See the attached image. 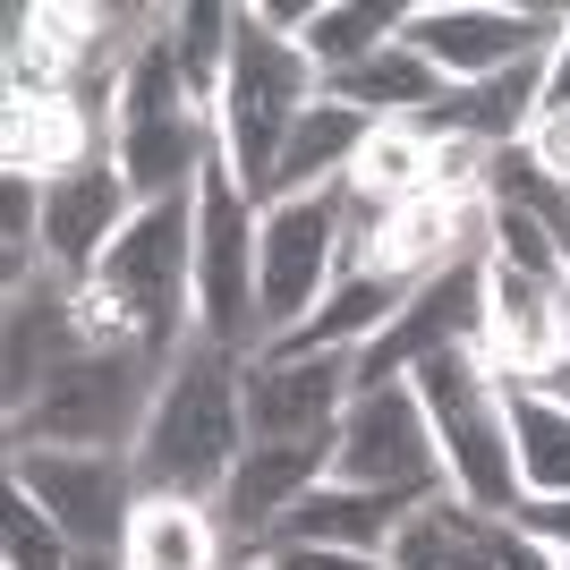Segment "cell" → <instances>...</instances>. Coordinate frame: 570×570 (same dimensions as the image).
<instances>
[{
    "label": "cell",
    "mask_w": 570,
    "mask_h": 570,
    "mask_svg": "<svg viewBox=\"0 0 570 570\" xmlns=\"http://www.w3.org/2000/svg\"><path fill=\"white\" fill-rule=\"evenodd\" d=\"M238 383H247V357L214 350L196 333L188 350L163 366V392H154V417L137 434V485L145 494H179V502H214L230 485L238 452H247V409H238Z\"/></svg>",
    "instance_id": "obj_1"
},
{
    "label": "cell",
    "mask_w": 570,
    "mask_h": 570,
    "mask_svg": "<svg viewBox=\"0 0 570 570\" xmlns=\"http://www.w3.org/2000/svg\"><path fill=\"white\" fill-rule=\"evenodd\" d=\"M417 401L434 417V443H443V476H452V502H469L476 520H511L520 511V452H511V392L485 366V350L452 341L409 366Z\"/></svg>",
    "instance_id": "obj_2"
},
{
    "label": "cell",
    "mask_w": 570,
    "mask_h": 570,
    "mask_svg": "<svg viewBox=\"0 0 570 570\" xmlns=\"http://www.w3.org/2000/svg\"><path fill=\"white\" fill-rule=\"evenodd\" d=\"M315 95H324V77H315V60L289 35H273V26L256 18V9H238V35H230V77H222L214 95V145L222 163L238 170V188L264 205V188H273V163H282L289 128L315 111Z\"/></svg>",
    "instance_id": "obj_3"
},
{
    "label": "cell",
    "mask_w": 570,
    "mask_h": 570,
    "mask_svg": "<svg viewBox=\"0 0 570 570\" xmlns=\"http://www.w3.org/2000/svg\"><path fill=\"white\" fill-rule=\"evenodd\" d=\"M163 366L170 357L154 350H86L69 357L60 375L43 383V401L9 417V452L18 443H51V452H137L145 417H154V392H163Z\"/></svg>",
    "instance_id": "obj_4"
},
{
    "label": "cell",
    "mask_w": 570,
    "mask_h": 570,
    "mask_svg": "<svg viewBox=\"0 0 570 570\" xmlns=\"http://www.w3.org/2000/svg\"><path fill=\"white\" fill-rule=\"evenodd\" d=\"M196 333L230 357H256L264 350V324H256V196L238 188V170L205 163L196 179Z\"/></svg>",
    "instance_id": "obj_5"
},
{
    "label": "cell",
    "mask_w": 570,
    "mask_h": 570,
    "mask_svg": "<svg viewBox=\"0 0 570 570\" xmlns=\"http://www.w3.org/2000/svg\"><path fill=\"white\" fill-rule=\"evenodd\" d=\"M333 282H341V188L264 205L256 214V324H264V350L298 333V324L333 298Z\"/></svg>",
    "instance_id": "obj_6"
},
{
    "label": "cell",
    "mask_w": 570,
    "mask_h": 570,
    "mask_svg": "<svg viewBox=\"0 0 570 570\" xmlns=\"http://www.w3.org/2000/svg\"><path fill=\"white\" fill-rule=\"evenodd\" d=\"M9 485H18L77 553L128 546V520H137V502H145L128 452H51V443H18V452H9Z\"/></svg>",
    "instance_id": "obj_7"
},
{
    "label": "cell",
    "mask_w": 570,
    "mask_h": 570,
    "mask_svg": "<svg viewBox=\"0 0 570 570\" xmlns=\"http://www.w3.org/2000/svg\"><path fill=\"white\" fill-rule=\"evenodd\" d=\"M333 476L341 485H375V494H434V485H452L417 383L350 392V409H341V426H333Z\"/></svg>",
    "instance_id": "obj_8"
},
{
    "label": "cell",
    "mask_w": 570,
    "mask_h": 570,
    "mask_svg": "<svg viewBox=\"0 0 570 570\" xmlns=\"http://www.w3.org/2000/svg\"><path fill=\"white\" fill-rule=\"evenodd\" d=\"M570 35V9H494V0H443V9H409L401 43L426 60L443 86H476L553 51Z\"/></svg>",
    "instance_id": "obj_9"
},
{
    "label": "cell",
    "mask_w": 570,
    "mask_h": 570,
    "mask_svg": "<svg viewBox=\"0 0 570 570\" xmlns=\"http://www.w3.org/2000/svg\"><path fill=\"white\" fill-rule=\"evenodd\" d=\"M86 350H95V333H86V307H77L69 273L43 264L26 289H9V350H0V401H9V417H26L43 401V383Z\"/></svg>",
    "instance_id": "obj_10"
},
{
    "label": "cell",
    "mask_w": 570,
    "mask_h": 570,
    "mask_svg": "<svg viewBox=\"0 0 570 570\" xmlns=\"http://www.w3.org/2000/svg\"><path fill=\"white\" fill-rule=\"evenodd\" d=\"M137 222V188L119 179L111 154L43 179V264L69 282H95V264L111 256V238Z\"/></svg>",
    "instance_id": "obj_11"
},
{
    "label": "cell",
    "mask_w": 570,
    "mask_h": 570,
    "mask_svg": "<svg viewBox=\"0 0 570 570\" xmlns=\"http://www.w3.org/2000/svg\"><path fill=\"white\" fill-rule=\"evenodd\" d=\"M324 476H333V434H307V443H247L238 469H230V485L214 494V520H222V537H230V553H256L264 537H273V520L298 511Z\"/></svg>",
    "instance_id": "obj_12"
},
{
    "label": "cell",
    "mask_w": 570,
    "mask_h": 570,
    "mask_svg": "<svg viewBox=\"0 0 570 570\" xmlns=\"http://www.w3.org/2000/svg\"><path fill=\"white\" fill-rule=\"evenodd\" d=\"M238 409H247V443L333 434L350 409V357H247Z\"/></svg>",
    "instance_id": "obj_13"
},
{
    "label": "cell",
    "mask_w": 570,
    "mask_h": 570,
    "mask_svg": "<svg viewBox=\"0 0 570 570\" xmlns=\"http://www.w3.org/2000/svg\"><path fill=\"white\" fill-rule=\"evenodd\" d=\"M409 511H426V494H375V485H341V476H324L298 511L273 520V537L256 546V562H264V553H282V546H341V553H383V562H392V537L409 528Z\"/></svg>",
    "instance_id": "obj_14"
},
{
    "label": "cell",
    "mask_w": 570,
    "mask_h": 570,
    "mask_svg": "<svg viewBox=\"0 0 570 570\" xmlns=\"http://www.w3.org/2000/svg\"><path fill=\"white\" fill-rule=\"evenodd\" d=\"M366 137H375V119L350 111V102L315 95V111L289 128L282 163H273V188H264V205H289V196H315V188H341L357 170V154H366ZM256 205V214H264Z\"/></svg>",
    "instance_id": "obj_15"
},
{
    "label": "cell",
    "mask_w": 570,
    "mask_h": 570,
    "mask_svg": "<svg viewBox=\"0 0 570 570\" xmlns=\"http://www.w3.org/2000/svg\"><path fill=\"white\" fill-rule=\"evenodd\" d=\"M128 562L137 570H230L256 553H230L214 502H179V494H145L128 520Z\"/></svg>",
    "instance_id": "obj_16"
},
{
    "label": "cell",
    "mask_w": 570,
    "mask_h": 570,
    "mask_svg": "<svg viewBox=\"0 0 570 570\" xmlns=\"http://www.w3.org/2000/svg\"><path fill=\"white\" fill-rule=\"evenodd\" d=\"M392 570H502V520H476L469 502H426L392 537Z\"/></svg>",
    "instance_id": "obj_17"
},
{
    "label": "cell",
    "mask_w": 570,
    "mask_h": 570,
    "mask_svg": "<svg viewBox=\"0 0 570 570\" xmlns=\"http://www.w3.org/2000/svg\"><path fill=\"white\" fill-rule=\"evenodd\" d=\"M77 163H95V119L77 111V95H9V170L60 179Z\"/></svg>",
    "instance_id": "obj_18"
},
{
    "label": "cell",
    "mask_w": 570,
    "mask_h": 570,
    "mask_svg": "<svg viewBox=\"0 0 570 570\" xmlns=\"http://www.w3.org/2000/svg\"><path fill=\"white\" fill-rule=\"evenodd\" d=\"M511 392V452H520V502H570V401L546 383H502Z\"/></svg>",
    "instance_id": "obj_19"
},
{
    "label": "cell",
    "mask_w": 570,
    "mask_h": 570,
    "mask_svg": "<svg viewBox=\"0 0 570 570\" xmlns=\"http://www.w3.org/2000/svg\"><path fill=\"white\" fill-rule=\"evenodd\" d=\"M324 95L333 102H350V111H366L375 128H401V119H417L434 95H443V77L417 60L409 43H383L375 60H357V69H341V77H324Z\"/></svg>",
    "instance_id": "obj_20"
},
{
    "label": "cell",
    "mask_w": 570,
    "mask_h": 570,
    "mask_svg": "<svg viewBox=\"0 0 570 570\" xmlns=\"http://www.w3.org/2000/svg\"><path fill=\"white\" fill-rule=\"evenodd\" d=\"M401 26H409V9H392V0H315L298 51L315 60V77H341L357 60H375L383 43H401Z\"/></svg>",
    "instance_id": "obj_21"
},
{
    "label": "cell",
    "mask_w": 570,
    "mask_h": 570,
    "mask_svg": "<svg viewBox=\"0 0 570 570\" xmlns=\"http://www.w3.org/2000/svg\"><path fill=\"white\" fill-rule=\"evenodd\" d=\"M196 95H188V69H179V43H170V26L163 35H145L128 60H119V119H111V137L119 128H154V119H188Z\"/></svg>",
    "instance_id": "obj_22"
},
{
    "label": "cell",
    "mask_w": 570,
    "mask_h": 570,
    "mask_svg": "<svg viewBox=\"0 0 570 570\" xmlns=\"http://www.w3.org/2000/svg\"><path fill=\"white\" fill-rule=\"evenodd\" d=\"M357 196H383V205H409V196H434V145L417 128H375L366 154L350 170Z\"/></svg>",
    "instance_id": "obj_23"
},
{
    "label": "cell",
    "mask_w": 570,
    "mask_h": 570,
    "mask_svg": "<svg viewBox=\"0 0 570 570\" xmlns=\"http://www.w3.org/2000/svg\"><path fill=\"white\" fill-rule=\"evenodd\" d=\"M230 35H238V9H214V0L170 9V43H179V69H188L196 102L222 95V77H230Z\"/></svg>",
    "instance_id": "obj_24"
},
{
    "label": "cell",
    "mask_w": 570,
    "mask_h": 570,
    "mask_svg": "<svg viewBox=\"0 0 570 570\" xmlns=\"http://www.w3.org/2000/svg\"><path fill=\"white\" fill-rule=\"evenodd\" d=\"M9 570H77V546L9 485Z\"/></svg>",
    "instance_id": "obj_25"
},
{
    "label": "cell",
    "mask_w": 570,
    "mask_h": 570,
    "mask_svg": "<svg viewBox=\"0 0 570 570\" xmlns=\"http://www.w3.org/2000/svg\"><path fill=\"white\" fill-rule=\"evenodd\" d=\"M264 570H392L383 553H341V546H282L264 553Z\"/></svg>",
    "instance_id": "obj_26"
},
{
    "label": "cell",
    "mask_w": 570,
    "mask_h": 570,
    "mask_svg": "<svg viewBox=\"0 0 570 570\" xmlns=\"http://www.w3.org/2000/svg\"><path fill=\"white\" fill-rule=\"evenodd\" d=\"M528 154H537V163L570 188V111H546V119H537V128H528Z\"/></svg>",
    "instance_id": "obj_27"
},
{
    "label": "cell",
    "mask_w": 570,
    "mask_h": 570,
    "mask_svg": "<svg viewBox=\"0 0 570 570\" xmlns=\"http://www.w3.org/2000/svg\"><path fill=\"white\" fill-rule=\"evenodd\" d=\"M546 111H570V35L553 43V69H546Z\"/></svg>",
    "instance_id": "obj_28"
},
{
    "label": "cell",
    "mask_w": 570,
    "mask_h": 570,
    "mask_svg": "<svg viewBox=\"0 0 570 570\" xmlns=\"http://www.w3.org/2000/svg\"><path fill=\"white\" fill-rule=\"evenodd\" d=\"M546 392H553V401H570V357H562V366L546 375Z\"/></svg>",
    "instance_id": "obj_29"
},
{
    "label": "cell",
    "mask_w": 570,
    "mask_h": 570,
    "mask_svg": "<svg viewBox=\"0 0 570 570\" xmlns=\"http://www.w3.org/2000/svg\"><path fill=\"white\" fill-rule=\"evenodd\" d=\"M562 570H570V553H562Z\"/></svg>",
    "instance_id": "obj_30"
}]
</instances>
